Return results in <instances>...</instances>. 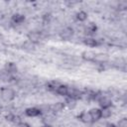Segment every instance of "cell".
I'll return each mask as SVG.
<instances>
[{"mask_svg": "<svg viewBox=\"0 0 127 127\" xmlns=\"http://www.w3.org/2000/svg\"><path fill=\"white\" fill-rule=\"evenodd\" d=\"M0 95H1V98H2L4 101L10 102V101L14 100V98L16 97V92H15V90L12 89V88L3 87V88L1 89Z\"/></svg>", "mask_w": 127, "mask_h": 127, "instance_id": "1", "label": "cell"}, {"mask_svg": "<svg viewBox=\"0 0 127 127\" xmlns=\"http://www.w3.org/2000/svg\"><path fill=\"white\" fill-rule=\"evenodd\" d=\"M73 34H74V31H73L72 28H70V27H65V28H64V29L60 32V37H61L62 40L67 41V40H69V39H71V38L73 37Z\"/></svg>", "mask_w": 127, "mask_h": 127, "instance_id": "2", "label": "cell"}, {"mask_svg": "<svg viewBox=\"0 0 127 127\" xmlns=\"http://www.w3.org/2000/svg\"><path fill=\"white\" fill-rule=\"evenodd\" d=\"M98 104L100 106V109H104V108H110L112 106V100L107 97V96H104V95H101L98 99Z\"/></svg>", "mask_w": 127, "mask_h": 127, "instance_id": "3", "label": "cell"}, {"mask_svg": "<svg viewBox=\"0 0 127 127\" xmlns=\"http://www.w3.org/2000/svg\"><path fill=\"white\" fill-rule=\"evenodd\" d=\"M88 113L91 117L92 122H96L101 119V109L100 108H91L88 111Z\"/></svg>", "mask_w": 127, "mask_h": 127, "instance_id": "4", "label": "cell"}, {"mask_svg": "<svg viewBox=\"0 0 127 127\" xmlns=\"http://www.w3.org/2000/svg\"><path fill=\"white\" fill-rule=\"evenodd\" d=\"M68 97H71V98H74V99H78V98H81L82 96V92L75 88V87H68V90H67V95Z\"/></svg>", "mask_w": 127, "mask_h": 127, "instance_id": "5", "label": "cell"}, {"mask_svg": "<svg viewBox=\"0 0 127 127\" xmlns=\"http://www.w3.org/2000/svg\"><path fill=\"white\" fill-rule=\"evenodd\" d=\"M27 38H28V41H30L31 43H33V44H37V43H39L40 40H41V34H40L39 32L31 31V32L28 33Z\"/></svg>", "mask_w": 127, "mask_h": 127, "instance_id": "6", "label": "cell"}, {"mask_svg": "<svg viewBox=\"0 0 127 127\" xmlns=\"http://www.w3.org/2000/svg\"><path fill=\"white\" fill-rule=\"evenodd\" d=\"M25 114L29 117H38L41 116L42 113L38 107H29L25 110Z\"/></svg>", "mask_w": 127, "mask_h": 127, "instance_id": "7", "label": "cell"}, {"mask_svg": "<svg viewBox=\"0 0 127 127\" xmlns=\"http://www.w3.org/2000/svg\"><path fill=\"white\" fill-rule=\"evenodd\" d=\"M25 19H26V18H25V16H24L23 14H21V13H15V14H13L12 17H11V22H12L13 24L20 25V24L24 23Z\"/></svg>", "mask_w": 127, "mask_h": 127, "instance_id": "8", "label": "cell"}, {"mask_svg": "<svg viewBox=\"0 0 127 127\" xmlns=\"http://www.w3.org/2000/svg\"><path fill=\"white\" fill-rule=\"evenodd\" d=\"M96 30H97V26H96L94 23H89V24H87V25L84 27L83 32H84L86 35L91 36V35H93V34L96 33Z\"/></svg>", "mask_w": 127, "mask_h": 127, "instance_id": "9", "label": "cell"}, {"mask_svg": "<svg viewBox=\"0 0 127 127\" xmlns=\"http://www.w3.org/2000/svg\"><path fill=\"white\" fill-rule=\"evenodd\" d=\"M95 57V53H93L92 51H84L81 54V59L85 62H93Z\"/></svg>", "mask_w": 127, "mask_h": 127, "instance_id": "10", "label": "cell"}, {"mask_svg": "<svg viewBox=\"0 0 127 127\" xmlns=\"http://www.w3.org/2000/svg\"><path fill=\"white\" fill-rule=\"evenodd\" d=\"M83 44L87 47H90V48H94V47H97L99 45L98 41L95 40L94 38H91V37H87V38H84L83 39Z\"/></svg>", "mask_w": 127, "mask_h": 127, "instance_id": "11", "label": "cell"}, {"mask_svg": "<svg viewBox=\"0 0 127 127\" xmlns=\"http://www.w3.org/2000/svg\"><path fill=\"white\" fill-rule=\"evenodd\" d=\"M5 71L8 72L9 74H13V73H16L18 71V67L16 65V64L14 63H7L5 64Z\"/></svg>", "mask_w": 127, "mask_h": 127, "instance_id": "12", "label": "cell"}, {"mask_svg": "<svg viewBox=\"0 0 127 127\" xmlns=\"http://www.w3.org/2000/svg\"><path fill=\"white\" fill-rule=\"evenodd\" d=\"M93 62L102 64L108 62V56L106 54H95V57H94Z\"/></svg>", "mask_w": 127, "mask_h": 127, "instance_id": "13", "label": "cell"}, {"mask_svg": "<svg viewBox=\"0 0 127 127\" xmlns=\"http://www.w3.org/2000/svg\"><path fill=\"white\" fill-rule=\"evenodd\" d=\"M78 119H79V121H81L82 123H86V124L92 122V121H91V117H90L88 111H82V112L78 115Z\"/></svg>", "mask_w": 127, "mask_h": 127, "instance_id": "14", "label": "cell"}, {"mask_svg": "<svg viewBox=\"0 0 127 127\" xmlns=\"http://www.w3.org/2000/svg\"><path fill=\"white\" fill-rule=\"evenodd\" d=\"M67 90H68V86L65 85V84H60L57 89H56V92L61 95V96H66L67 95Z\"/></svg>", "mask_w": 127, "mask_h": 127, "instance_id": "15", "label": "cell"}, {"mask_svg": "<svg viewBox=\"0 0 127 127\" xmlns=\"http://www.w3.org/2000/svg\"><path fill=\"white\" fill-rule=\"evenodd\" d=\"M64 105H65V106H67L69 109H73V108L76 106V99L66 96L65 101H64Z\"/></svg>", "mask_w": 127, "mask_h": 127, "instance_id": "16", "label": "cell"}, {"mask_svg": "<svg viewBox=\"0 0 127 127\" xmlns=\"http://www.w3.org/2000/svg\"><path fill=\"white\" fill-rule=\"evenodd\" d=\"M64 107H65L64 102L59 101V102H56V103L52 106V109H53V111H55V112H61V111H63V110L64 109Z\"/></svg>", "mask_w": 127, "mask_h": 127, "instance_id": "17", "label": "cell"}, {"mask_svg": "<svg viewBox=\"0 0 127 127\" xmlns=\"http://www.w3.org/2000/svg\"><path fill=\"white\" fill-rule=\"evenodd\" d=\"M87 13L85 12V11H79V12H77L76 13V15H75V18H76V20L77 21H79V22H84V21H86L87 20Z\"/></svg>", "mask_w": 127, "mask_h": 127, "instance_id": "18", "label": "cell"}, {"mask_svg": "<svg viewBox=\"0 0 127 127\" xmlns=\"http://www.w3.org/2000/svg\"><path fill=\"white\" fill-rule=\"evenodd\" d=\"M112 115V111L110 108H104L101 109V118L103 119H108L109 117H111Z\"/></svg>", "mask_w": 127, "mask_h": 127, "instance_id": "19", "label": "cell"}, {"mask_svg": "<svg viewBox=\"0 0 127 127\" xmlns=\"http://www.w3.org/2000/svg\"><path fill=\"white\" fill-rule=\"evenodd\" d=\"M38 108L40 109V111H41L42 114H47V113H49V111L52 109V106H51L50 104H41Z\"/></svg>", "mask_w": 127, "mask_h": 127, "instance_id": "20", "label": "cell"}, {"mask_svg": "<svg viewBox=\"0 0 127 127\" xmlns=\"http://www.w3.org/2000/svg\"><path fill=\"white\" fill-rule=\"evenodd\" d=\"M61 83L57 82V81H50L48 84H47V89L50 90V91H56L57 87L60 85Z\"/></svg>", "mask_w": 127, "mask_h": 127, "instance_id": "21", "label": "cell"}, {"mask_svg": "<svg viewBox=\"0 0 127 127\" xmlns=\"http://www.w3.org/2000/svg\"><path fill=\"white\" fill-rule=\"evenodd\" d=\"M23 48L27 51H34L35 50V44L31 43L30 41H26L23 45Z\"/></svg>", "mask_w": 127, "mask_h": 127, "instance_id": "22", "label": "cell"}, {"mask_svg": "<svg viewBox=\"0 0 127 127\" xmlns=\"http://www.w3.org/2000/svg\"><path fill=\"white\" fill-rule=\"evenodd\" d=\"M116 127H127V118H125V117L124 118H121L118 121Z\"/></svg>", "mask_w": 127, "mask_h": 127, "instance_id": "23", "label": "cell"}, {"mask_svg": "<svg viewBox=\"0 0 127 127\" xmlns=\"http://www.w3.org/2000/svg\"><path fill=\"white\" fill-rule=\"evenodd\" d=\"M51 19H52L51 14H45V15L43 16V21H44V23H49Z\"/></svg>", "mask_w": 127, "mask_h": 127, "instance_id": "24", "label": "cell"}, {"mask_svg": "<svg viewBox=\"0 0 127 127\" xmlns=\"http://www.w3.org/2000/svg\"><path fill=\"white\" fill-rule=\"evenodd\" d=\"M118 7H119V9H121V10L126 9V8H127V2H125V1L120 2V3H119V5H118Z\"/></svg>", "mask_w": 127, "mask_h": 127, "instance_id": "25", "label": "cell"}, {"mask_svg": "<svg viewBox=\"0 0 127 127\" xmlns=\"http://www.w3.org/2000/svg\"><path fill=\"white\" fill-rule=\"evenodd\" d=\"M12 122H13V123H15V124L17 125V124H19V123H20V122H22V121L20 120V117H19V116L14 115V116H13V119H12Z\"/></svg>", "mask_w": 127, "mask_h": 127, "instance_id": "26", "label": "cell"}, {"mask_svg": "<svg viewBox=\"0 0 127 127\" xmlns=\"http://www.w3.org/2000/svg\"><path fill=\"white\" fill-rule=\"evenodd\" d=\"M16 127H31V126H30V124H28L27 122H23V121H22V122H20L19 124H17Z\"/></svg>", "mask_w": 127, "mask_h": 127, "instance_id": "27", "label": "cell"}, {"mask_svg": "<svg viewBox=\"0 0 127 127\" xmlns=\"http://www.w3.org/2000/svg\"><path fill=\"white\" fill-rule=\"evenodd\" d=\"M105 127H116V125H115L114 123L109 122V123H107V124H106V126H105Z\"/></svg>", "mask_w": 127, "mask_h": 127, "instance_id": "28", "label": "cell"}, {"mask_svg": "<svg viewBox=\"0 0 127 127\" xmlns=\"http://www.w3.org/2000/svg\"><path fill=\"white\" fill-rule=\"evenodd\" d=\"M42 127H53V126H52L51 124H44Z\"/></svg>", "mask_w": 127, "mask_h": 127, "instance_id": "29", "label": "cell"}]
</instances>
